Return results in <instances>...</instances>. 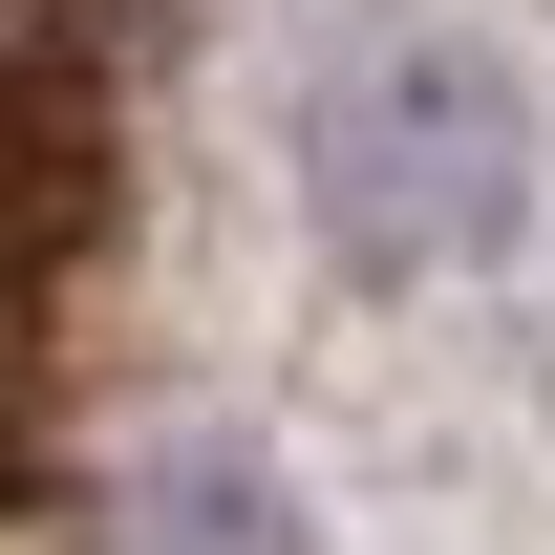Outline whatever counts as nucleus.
<instances>
[{
  "instance_id": "1",
  "label": "nucleus",
  "mask_w": 555,
  "mask_h": 555,
  "mask_svg": "<svg viewBox=\"0 0 555 555\" xmlns=\"http://www.w3.org/2000/svg\"><path fill=\"white\" fill-rule=\"evenodd\" d=\"M299 193L363 278H449L534 214V107L491 43H363L321 107H299Z\"/></svg>"
},
{
  "instance_id": "2",
  "label": "nucleus",
  "mask_w": 555,
  "mask_h": 555,
  "mask_svg": "<svg viewBox=\"0 0 555 555\" xmlns=\"http://www.w3.org/2000/svg\"><path fill=\"white\" fill-rule=\"evenodd\" d=\"M107 555H299V513H278L257 449H171V470L107 491Z\"/></svg>"
}]
</instances>
